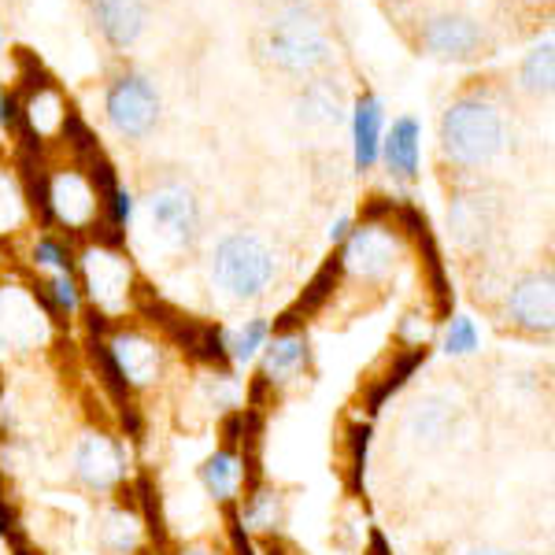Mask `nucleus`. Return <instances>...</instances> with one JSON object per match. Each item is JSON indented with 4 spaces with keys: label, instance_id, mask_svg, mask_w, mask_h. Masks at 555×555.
Listing matches in <instances>:
<instances>
[{
    "label": "nucleus",
    "instance_id": "f257e3e1",
    "mask_svg": "<svg viewBox=\"0 0 555 555\" xmlns=\"http://www.w3.org/2000/svg\"><path fill=\"white\" fill-rule=\"evenodd\" d=\"M504 115L481 96L449 104L441 119V149L455 167H486L504 149Z\"/></svg>",
    "mask_w": 555,
    "mask_h": 555
},
{
    "label": "nucleus",
    "instance_id": "f03ea898",
    "mask_svg": "<svg viewBox=\"0 0 555 555\" xmlns=\"http://www.w3.org/2000/svg\"><path fill=\"white\" fill-rule=\"evenodd\" d=\"M278 274L274 248L263 237L248 234H230L215 245L211 256V282L215 289H222L230 300H256Z\"/></svg>",
    "mask_w": 555,
    "mask_h": 555
},
{
    "label": "nucleus",
    "instance_id": "7ed1b4c3",
    "mask_svg": "<svg viewBox=\"0 0 555 555\" xmlns=\"http://www.w3.org/2000/svg\"><path fill=\"white\" fill-rule=\"evenodd\" d=\"M263 52L274 67L289 75H315L330 64V41L315 15L304 4H289L274 15L263 34Z\"/></svg>",
    "mask_w": 555,
    "mask_h": 555
},
{
    "label": "nucleus",
    "instance_id": "20e7f679",
    "mask_svg": "<svg viewBox=\"0 0 555 555\" xmlns=\"http://www.w3.org/2000/svg\"><path fill=\"white\" fill-rule=\"evenodd\" d=\"M504 315L530 337H548L555 330V278L552 267L518 274L504 293Z\"/></svg>",
    "mask_w": 555,
    "mask_h": 555
},
{
    "label": "nucleus",
    "instance_id": "39448f33",
    "mask_svg": "<svg viewBox=\"0 0 555 555\" xmlns=\"http://www.w3.org/2000/svg\"><path fill=\"white\" fill-rule=\"evenodd\" d=\"M104 112L115 133H122V138H145L159 119V96L149 78L122 75L107 89Z\"/></svg>",
    "mask_w": 555,
    "mask_h": 555
},
{
    "label": "nucleus",
    "instance_id": "423d86ee",
    "mask_svg": "<svg viewBox=\"0 0 555 555\" xmlns=\"http://www.w3.org/2000/svg\"><path fill=\"white\" fill-rule=\"evenodd\" d=\"M149 222L164 241H171L178 248H190L201 237V208H196V196L178 182H167L159 190L149 193L145 201Z\"/></svg>",
    "mask_w": 555,
    "mask_h": 555
},
{
    "label": "nucleus",
    "instance_id": "0eeeda50",
    "mask_svg": "<svg viewBox=\"0 0 555 555\" xmlns=\"http://www.w3.org/2000/svg\"><path fill=\"white\" fill-rule=\"evenodd\" d=\"M107 360H112V374L127 389H149L164 374V348L152 337L138 334V330H119L107 337Z\"/></svg>",
    "mask_w": 555,
    "mask_h": 555
},
{
    "label": "nucleus",
    "instance_id": "6e6552de",
    "mask_svg": "<svg viewBox=\"0 0 555 555\" xmlns=\"http://www.w3.org/2000/svg\"><path fill=\"white\" fill-rule=\"evenodd\" d=\"M82 278H86V293H89V300H93V308L107 311V315L127 308L133 271L119 253H112V248H104V245L86 248Z\"/></svg>",
    "mask_w": 555,
    "mask_h": 555
},
{
    "label": "nucleus",
    "instance_id": "1a4fd4ad",
    "mask_svg": "<svg viewBox=\"0 0 555 555\" xmlns=\"http://www.w3.org/2000/svg\"><path fill=\"white\" fill-rule=\"evenodd\" d=\"M397 256H400L397 237H392L385 227L366 222V227L352 230V234L345 237V253H341V263L337 267L356 278H363V282H378V278L392 274Z\"/></svg>",
    "mask_w": 555,
    "mask_h": 555
},
{
    "label": "nucleus",
    "instance_id": "9d476101",
    "mask_svg": "<svg viewBox=\"0 0 555 555\" xmlns=\"http://www.w3.org/2000/svg\"><path fill=\"white\" fill-rule=\"evenodd\" d=\"M127 449L107 434H86L75 444V474L86 489L107 492L127 478Z\"/></svg>",
    "mask_w": 555,
    "mask_h": 555
},
{
    "label": "nucleus",
    "instance_id": "9b49d317",
    "mask_svg": "<svg viewBox=\"0 0 555 555\" xmlns=\"http://www.w3.org/2000/svg\"><path fill=\"white\" fill-rule=\"evenodd\" d=\"M44 201L67 230H86L96 219V208H101V193L82 171H60L44 190Z\"/></svg>",
    "mask_w": 555,
    "mask_h": 555
},
{
    "label": "nucleus",
    "instance_id": "f8f14e48",
    "mask_svg": "<svg viewBox=\"0 0 555 555\" xmlns=\"http://www.w3.org/2000/svg\"><path fill=\"white\" fill-rule=\"evenodd\" d=\"M44 341V315L23 289H0V356L26 352Z\"/></svg>",
    "mask_w": 555,
    "mask_h": 555
},
{
    "label": "nucleus",
    "instance_id": "ddd939ff",
    "mask_svg": "<svg viewBox=\"0 0 555 555\" xmlns=\"http://www.w3.org/2000/svg\"><path fill=\"white\" fill-rule=\"evenodd\" d=\"M455 423H460V404L449 397V392H429V397L415 400L404 415V434L423 449H437L455 434Z\"/></svg>",
    "mask_w": 555,
    "mask_h": 555
},
{
    "label": "nucleus",
    "instance_id": "4468645a",
    "mask_svg": "<svg viewBox=\"0 0 555 555\" xmlns=\"http://www.w3.org/2000/svg\"><path fill=\"white\" fill-rule=\"evenodd\" d=\"M423 44L437 60H470L478 56L486 38H481L478 23L467 20V15H437V20L426 23Z\"/></svg>",
    "mask_w": 555,
    "mask_h": 555
},
{
    "label": "nucleus",
    "instance_id": "2eb2a0df",
    "mask_svg": "<svg viewBox=\"0 0 555 555\" xmlns=\"http://www.w3.org/2000/svg\"><path fill=\"white\" fill-rule=\"evenodd\" d=\"M311 366V345L300 330H282L263 345V382L267 385H289Z\"/></svg>",
    "mask_w": 555,
    "mask_h": 555
},
{
    "label": "nucleus",
    "instance_id": "dca6fc26",
    "mask_svg": "<svg viewBox=\"0 0 555 555\" xmlns=\"http://www.w3.org/2000/svg\"><path fill=\"white\" fill-rule=\"evenodd\" d=\"M93 15L115 49H127L145 30V4L141 0H93Z\"/></svg>",
    "mask_w": 555,
    "mask_h": 555
},
{
    "label": "nucleus",
    "instance_id": "f3484780",
    "mask_svg": "<svg viewBox=\"0 0 555 555\" xmlns=\"http://www.w3.org/2000/svg\"><path fill=\"white\" fill-rule=\"evenodd\" d=\"M382 156L389 164V171L397 178H415L418 164H423V130H418L415 119H397L392 130L385 133L382 141Z\"/></svg>",
    "mask_w": 555,
    "mask_h": 555
},
{
    "label": "nucleus",
    "instance_id": "a211bd4d",
    "mask_svg": "<svg viewBox=\"0 0 555 555\" xmlns=\"http://www.w3.org/2000/svg\"><path fill=\"white\" fill-rule=\"evenodd\" d=\"M352 141H356V167H360V171H371L374 159H378V149H382V101L378 96L366 93L356 101Z\"/></svg>",
    "mask_w": 555,
    "mask_h": 555
},
{
    "label": "nucleus",
    "instance_id": "6ab92c4d",
    "mask_svg": "<svg viewBox=\"0 0 555 555\" xmlns=\"http://www.w3.org/2000/svg\"><path fill=\"white\" fill-rule=\"evenodd\" d=\"M201 481L204 489H208L211 500H219V504H234L237 492H241V481H245V467H241V455L222 449L204 460L201 467Z\"/></svg>",
    "mask_w": 555,
    "mask_h": 555
},
{
    "label": "nucleus",
    "instance_id": "aec40b11",
    "mask_svg": "<svg viewBox=\"0 0 555 555\" xmlns=\"http://www.w3.org/2000/svg\"><path fill=\"white\" fill-rule=\"evenodd\" d=\"M285 522V496L271 486H256L241 504V526L248 533H278Z\"/></svg>",
    "mask_w": 555,
    "mask_h": 555
},
{
    "label": "nucleus",
    "instance_id": "412c9836",
    "mask_svg": "<svg viewBox=\"0 0 555 555\" xmlns=\"http://www.w3.org/2000/svg\"><path fill=\"white\" fill-rule=\"evenodd\" d=\"M70 112L60 101V93L52 86H38V93L30 96V104H26V122H30V130L38 133V138H52V133H60L67 127Z\"/></svg>",
    "mask_w": 555,
    "mask_h": 555
},
{
    "label": "nucleus",
    "instance_id": "4be33fe9",
    "mask_svg": "<svg viewBox=\"0 0 555 555\" xmlns=\"http://www.w3.org/2000/svg\"><path fill=\"white\" fill-rule=\"evenodd\" d=\"M300 119L304 122H341L345 112H341V89L334 82H311L308 89L300 93Z\"/></svg>",
    "mask_w": 555,
    "mask_h": 555
},
{
    "label": "nucleus",
    "instance_id": "5701e85b",
    "mask_svg": "<svg viewBox=\"0 0 555 555\" xmlns=\"http://www.w3.org/2000/svg\"><path fill=\"white\" fill-rule=\"evenodd\" d=\"M452 227L463 245H481L489 234V204H481V196H460L452 204Z\"/></svg>",
    "mask_w": 555,
    "mask_h": 555
},
{
    "label": "nucleus",
    "instance_id": "b1692460",
    "mask_svg": "<svg viewBox=\"0 0 555 555\" xmlns=\"http://www.w3.org/2000/svg\"><path fill=\"white\" fill-rule=\"evenodd\" d=\"M104 544L112 552H119V555H130L133 548L141 544V518L127 512V507H115V512H107L104 515Z\"/></svg>",
    "mask_w": 555,
    "mask_h": 555
},
{
    "label": "nucleus",
    "instance_id": "393cba45",
    "mask_svg": "<svg viewBox=\"0 0 555 555\" xmlns=\"http://www.w3.org/2000/svg\"><path fill=\"white\" fill-rule=\"evenodd\" d=\"M267 341H271V326H267L263 319H253V322H245L234 337H227V356L234 363H253L256 356L263 352Z\"/></svg>",
    "mask_w": 555,
    "mask_h": 555
},
{
    "label": "nucleus",
    "instance_id": "a878e982",
    "mask_svg": "<svg viewBox=\"0 0 555 555\" xmlns=\"http://www.w3.org/2000/svg\"><path fill=\"white\" fill-rule=\"evenodd\" d=\"M555 78V56H552V38H544L537 49L526 56L522 64V89L530 93H548Z\"/></svg>",
    "mask_w": 555,
    "mask_h": 555
},
{
    "label": "nucleus",
    "instance_id": "bb28decb",
    "mask_svg": "<svg viewBox=\"0 0 555 555\" xmlns=\"http://www.w3.org/2000/svg\"><path fill=\"white\" fill-rule=\"evenodd\" d=\"M481 345L478 337V326H474V319L467 315H455L449 322V330H444V352L452 356V360H463V356H474Z\"/></svg>",
    "mask_w": 555,
    "mask_h": 555
},
{
    "label": "nucleus",
    "instance_id": "cd10ccee",
    "mask_svg": "<svg viewBox=\"0 0 555 555\" xmlns=\"http://www.w3.org/2000/svg\"><path fill=\"white\" fill-rule=\"evenodd\" d=\"M44 297H49V308L60 311V315H75V311H78V285H75V278H70L67 271L49 278V285H44Z\"/></svg>",
    "mask_w": 555,
    "mask_h": 555
},
{
    "label": "nucleus",
    "instance_id": "c85d7f7f",
    "mask_svg": "<svg viewBox=\"0 0 555 555\" xmlns=\"http://www.w3.org/2000/svg\"><path fill=\"white\" fill-rule=\"evenodd\" d=\"M23 193L20 185H15V178L0 175V234H8V230H15L23 222Z\"/></svg>",
    "mask_w": 555,
    "mask_h": 555
},
{
    "label": "nucleus",
    "instance_id": "c756f323",
    "mask_svg": "<svg viewBox=\"0 0 555 555\" xmlns=\"http://www.w3.org/2000/svg\"><path fill=\"white\" fill-rule=\"evenodd\" d=\"M34 259H38L41 267H52V271H67L70 267V256H67V248L60 245L56 237H41L38 245H34Z\"/></svg>",
    "mask_w": 555,
    "mask_h": 555
},
{
    "label": "nucleus",
    "instance_id": "7c9ffc66",
    "mask_svg": "<svg viewBox=\"0 0 555 555\" xmlns=\"http://www.w3.org/2000/svg\"><path fill=\"white\" fill-rule=\"evenodd\" d=\"M107 219H112V227H127L130 222V215H133V201H130V193H122V190H115L112 196H107Z\"/></svg>",
    "mask_w": 555,
    "mask_h": 555
},
{
    "label": "nucleus",
    "instance_id": "2f4dec72",
    "mask_svg": "<svg viewBox=\"0 0 555 555\" xmlns=\"http://www.w3.org/2000/svg\"><path fill=\"white\" fill-rule=\"evenodd\" d=\"M178 555H227V548H219L215 541H193L185 548H178Z\"/></svg>",
    "mask_w": 555,
    "mask_h": 555
},
{
    "label": "nucleus",
    "instance_id": "473e14b6",
    "mask_svg": "<svg viewBox=\"0 0 555 555\" xmlns=\"http://www.w3.org/2000/svg\"><path fill=\"white\" fill-rule=\"evenodd\" d=\"M348 227H352L348 219H337V222H334V230H330V241H345V237H348Z\"/></svg>",
    "mask_w": 555,
    "mask_h": 555
},
{
    "label": "nucleus",
    "instance_id": "72a5a7b5",
    "mask_svg": "<svg viewBox=\"0 0 555 555\" xmlns=\"http://www.w3.org/2000/svg\"><path fill=\"white\" fill-rule=\"evenodd\" d=\"M467 555H515V552H507V548H489V544H481V548H470Z\"/></svg>",
    "mask_w": 555,
    "mask_h": 555
}]
</instances>
